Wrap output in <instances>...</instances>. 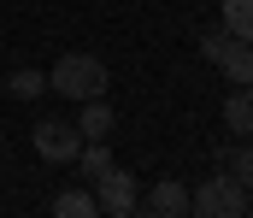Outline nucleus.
Wrapping results in <instances>:
<instances>
[{
    "mask_svg": "<svg viewBox=\"0 0 253 218\" xmlns=\"http://www.w3.org/2000/svg\"><path fill=\"white\" fill-rule=\"evenodd\" d=\"M47 88L65 94V100H94V94H106V65L94 53H65L47 71Z\"/></svg>",
    "mask_w": 253,
    "mask_h": 218,
    "instance_id": "f257e3e1",
    "label": "nucleus"
},
{
    "mask_svg": "<svg viewBox=\"0 0 253 218\" xmlns=\"http://www.w3.org/2000/svg\"><path fill=\"white\" fill-rule=\"evenodd\" d=\"M189 213L194 218H242L248 213V189H242L230 171H218V177H206L189 195Z\"/></svg>",
    "mask_w": 253,
    "mask_h": 218,
    "instance_id": "f03ea898",
    "label": "nucleus"
},
{
    "mask_svg": "<svg viewBox=\"0 0 253 218\" xmlns=\"http://www.w3.org/2000/svg\"><path fill=\"white\" fill-rule=\"evenodd\" d=\"M200 53H206L218 71L230 77L236 88H242V83H253V42L230 36V30H200Z\"/></svg>",
    "mask_w": 253,
    "mask_h": 218,
    "instance_id": "7ed1b4c3",
    "label": "nucleus"
},
{
    "mask_svg": "<svg viewBox=\"0 0 253 218\" xmlns=\"http://www.w3.org/2000/svg\"><path fill=\"white\" fill-rule=\"evenodd\" d=\"M30 142H36V153H42L47 165H71V159L83 153V130H77L71 118H42V124L30 130Z\"/></svg>",
    "mask_w": 253,
    "mask_h": 218,
    "instance_id": "20e7f679",
    "label": "nucleus"
},
{
    "mask_svg": "<svg viewBox=\"0 0 253 218\" xmlns=\"http://www.w3.org/2000/svg\"><path fill=\"white\" fill-rule=\"evenodd\" d=\"M135 201H141V189H135V177L124 165H112L106 177H94V207L106 218H135Z\"/></svg>",
    "mask_w": 253,
    "mask_h": 218,
    "instance_id": "39448f33",
    "label": "nucleus"
},
{
    "mask_svg": "<svg viewBox=\"0 0 253 218\" xmlns=\"http://www.w3.org/2000/svg\"><path fill=\"white\" fill-rule=\"evenodd\" d=\"M135 213H147V218H183L189 213V189L165 177V183H153V189L135 201Z\"/></svg>",
    "mask_w": 253,
    "mask_h": 218,
    "instance_id": "423d86ee",
    "label": "nucleus"
},
{
    "mask_svg": "<svg viewBox=\"0 0 253 218\" xmlns=\"http://www.w3.org/2000/svg\"><path fill=\"white\" fill-rule=\"evenodd\" d=\"M224 124H230L236 136H253V83L230 88V100H224Z\"/></svg>",
    "mask_w": 253,
    "mask_h": 218,
    "instance_id": "0eeeda50",
    "label": "nucleus"
},
{
    "mask_svg": "<svg viewBox=\"0 0 253 218\" xmlns=\"http://www.w3.org/2000/svg\"><path fill=\"white\" fill-rule=\"evenodd\" d=\"M77 130H83V142H106V130H112V106H106V94L83 100V118H77Z\"/></svg>",
    "mask_w": 253,
    "mask_h": 218,
    "instance_id": "6e6552de",
    "label": "nucleus"
},
{
    "mask_svg": "<svg viewBox=\"0 0 253 218\" xmlns=\"http://www.w3.org/2000/svg\"><path fill=\"white\" fill-rule=\"evenodd\" d=\"M112 165H118V159H112V147H106V142H83V153H77V171H83L88 183H94V177H106Z\"/></svg>",
    "mask_w": 253,
    "mask_h": 218,
    "instance_id": "1a4fd4ad",
    "label": "nucleus"
},
{
    "mask_svg": "<svg viewBox=\"0 0 253 218\" xmlns=\"http://www.w3.org/2000/svg\"><path fill=\"white\" fill-rule=\"evenodd\" d=\"M100 207H94V195L88 189H65L59 201H53V218H94Z\"/></svg>",
    "mask_w": 253,
    "mask_h": 218,
    "instance_id": "9d476101",
    "label": "nucleus"
},
{
    "mask_svg": "<svg viewBox=\"0 0 253 218\" xmlns=\"http://www.w3.org/2000/svg\"><path fill=\"white\" fill-rule=\"evenodd\" d=\"M224 30L253 42V0H224Z\"/></svg>",
    "mask_w": 253,
    "mask_h": 218,
    "instance_id": "9b49d317",
    "label": "nucleus"
},
{
    "mask_svg": "<svg viewBox=\"0 0 253 218\" xmlns=\"http://www.w3.org/2000/svg\"><path fill=\"white\" fill-rule=\"evenodd\" d=\"M6 88H12L18 100H36V94L47 88V77H42V71H12V77H6Z\"/></svg>",
    "mask_w": 253,
    "mask_h": 218,
    "instance_id": "f8f14e48",
    "label": "nucleus"
},
{
    "mask_svg": "<svg viewBox=\"0 0 253 218\" xmlns=\"http://www.w3.org/2000/svg\"><path fill=\"white\" fill-rule=\"evenodd\" d=\"M230 177H236V183H242V189H248L253 183V136L242 147H236V153H230Z\"/></svg>",
    "mask_w": 253,
    "mask_h": 218,
    "instance_id": "ddd939ff",
    "label": "nucleus"
},
{
    "mask_svg": "<svg viewBox=\"0 0 253 218\" xmlns=\"http://www.w3.org/2000/svg\"><path fill=\"white\" fill-rule=\"evenodd\" d=\"M248 189H253V183H248ZM248 213H253V195H248Z\"/></svg>",
    "mask_w": 253,
    "mask_h": 218,
    "instance_id": "4468645a",
    "label": "nucleus"
}]
</instances>
